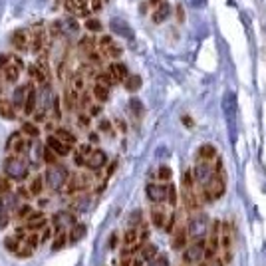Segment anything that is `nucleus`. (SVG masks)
Returning a JSON list of instances; mask_svg holds the SVG:
<instances>
[{"label": "nucleus", "mask_w": 266, "mask_h": 266, "mask_svg": "<svg viewBox=\"0 0 266 266\" xmlns=\"http://www.w3.org/2000/svg\"><path fill=\"white\" fill-rule=\"evenodd\" d=\"M201 189V195H203V201H216L225 195L227 191V173H225V165H223V159H214V175Z\"/></svg>", "instance_id": "obj_1"}, {"label": "nucleus", "mask_w": 266, "mask_h": 266, "mask_svg": "<svg viewBox=\"0 0 266 266\" xmlns=\"http://www.w3.org/2000/svg\"><path fill=\"white\" fill-rule=\"evenodd\" d=\"M151 223L157 229L171 232L173 227H175V209L173 207H165V203L153 205V209H151Z\"/></svg>", "instance_id": "obj_2"}, {"label": "nucleus", "mask_w": 266, "mask_h": 266, "mask_svg": "<svg viewBox=\"0 0 266 266\" xmlns=\"http://www.w3.org/2000/svg\"><path fill=\"white\" fill-rule=\"evenodd\" d=\"M28 173H30V165L20 155H12L4 161V175L10 181H24L28 177Z\"/></svg>", "instance_id": "obj_3"}, {"label": "nucleus", "mask_w": 266, "mask_h": 266, "mask_svg": "<svg viewBox=\"0 0 266 266\" xmlns=\"http://www.w3.org/2000/svg\"><path fill=\"white\" fill-rule=\"evenodd\" d=\"M185 229H187V234H189L191 240H205V236L209 232V219H207V214L201 213V211L191 213V221H189V225Z\"/></svg>", "instance_id": "obj_4"}, {"label": "nucleus", "mask_w": 266, "mask_h": 266, "mask_svg": "<svg viewBox=\"0 0 266 266\" xmlns=\"http://www.w3.org/2000/svg\"><path fill=\"white\" fill-rule=\"evenodd\" d=\"M193 179H195L197 187H203L209 179L214 175V161L197 159V165L193 167Z\"/></svg>", "instance_id": "obj_5"}, {"label": "nucleus", "mask_w": 266, "mask_h": 266, "mask_svg": "<svg viewBox=\"0 0 266 266\" xmlns=\"http://www.w3.org/2000/svg\"><path fill=\"white\" fill-rule=\"evenodd\" d=\"M203 258H205V240L187 243V247L183 249V260H185V264H199Z\"/></svg>", "instance_id": "obj_6"}, {"label": "nucleus", "mask_w": 266, "mask_h": 266, "mask_svg": "<svg viewBox=\"0 0 266 266\" xmlns=\"http://www.w3.org/2000/svg\"><path fill=\"white\" fill-rule=\"evenodd\" d=\"M91 183V177L86 173H80V175H68L66 183H64V191L68 195H76V193H82L86 191Z\"/></svg>", "instance_id": "obj_7"}, {"label": "nucleus", "mask_w": 266, "mask_h": 266, "mask_svg": "<svg viewBox=\"0 0 266 266\" xmlns=\"http://www.w3.org/2000/svg\"><path fill=\"white\" fill-rule=\"evenodd\" d=\"M66 179H68V171L62 167V165H50V169H48V173H46V181H48V185L52 187L54 191H60V189H64V183H66Z\"/></svg>", "instance_id": "obj_8"}, {"label": "nucleus", "mask_w": 266, "mask_h": 266, "mask_svg": "<svg viewBox=\"0 0 266 266\" xmlns=\"http://www.w3.org/2000/svg\"><path fill=\"white\" fill-rule=\"evenodd\" d=\"M167 187H169V183H149L145 187V195L153 205L165 203L167 201Z\"/></svg>", "instance_id": "obj_9"}, {"label": "nucleus", "mask_w": 266, "mask_h": 266, "mask_svg": "<svg viewBox=\"0 0 266 266\" xmlns=\"http://www.w3.org/2000/svg\"><path fill=\"white\" fill-rule=\"evenodd\" d=\"M6 149H8L10 153H14V155H22V153L28 149V143H26V139L22 137V131H14V133L8 137Z\"/></svg>", "instance_id": "obj_10"}, {"label": "nucleus", "mask_w": 266, "mask_h": 266, "mask_svg": "<svg viewBox=\"0 0 266 266\" xmlns=\"http://www.w3.org/2000/svg\"><path fill=\"white\" fill-rule=\"evenodd\" d=\"M46 147H50L58 157H66V155H70L71 153V145L64 143L62 139H58L56 135H50V137L46 139Z\"/></svg>", "instance_id": "obj_11"}, {"label": "nucleus", "mask_w": 266, "mask_h": 266, "mask_svg": "<svg viewBox=\"0 0 266 266\" xmlns=\"http://www.w3.org/2000/svg\"><path fill=\"white\" fill-rule=\"evenodd\" d=\"M46 48V32L44 30H36L30 34L28 40V50L32 54H42V50Z\"/></svg>", "instance_id": "obj_12"}, {"label": "nucleus", "mask_w": 266, "mask_h": 266, "mask_svg": "<svg viewBox=\"0 0 266 266\" xmlns=\"http://www.w3.org/2000/svg\"><path fill=\"white\" fill-rule=\"evenodd\" d=\"M106 161H107L106 153L102 149H91V153H89L88 159H86V167H89L91 171H100V169H104Z\"/></svg>", "instance_id": "obj_13"}, {"label": "nucleus", "mask_w": 266, "mask_h": 266, "mask_svg": "<svg viewBox=\"0 0 266 266\" xmlns=\"http://www.w3.org/2000/svg\"><path fill=\"white\" fill-rule=\"evenodd\" d=\"M173 238H171V247L175 250H183L189 243V234L185 227H173Z\"/></svg>", "instance_id": "obj_14"}, {"label": "nucleus", "mask_w": 266, "mask_h": 266, "mask_svg": "<svg viewBox=\"0 0 266 266\" xmlns=\"http://www.w3.org/2000/svg\"><path fill=\"white\" fill-rule=\"evenodd\" d=\"M46 223H48V221H46V216L40 213V211H32V214L26 219V225H24V227H26L28 231L38 232V231H42V229L46 227Z\"/></svg>", "instance_id": "obj_15"}, {"label": "nucleus", "mask_w": 266, "mask_h": 266, "mask_svg": "<svg viewBox=\"0 0 266 266\" xmlns=\"http://www.w3.org/2000/svg\"><path fill=\"white\" fill-rule=\"evenodd\" d=\"M28 40H30V34L26 30H16L14 34L10 36V44L16 48L18 52L28 50Z\"/></svg>", "instance_id": "obj_16"}, {"label": "nucleus", "mask_w": 266, "mask_h": 266, "mask_svg": "<svg viewBox=\"0 0 266 266\" xmlns=\"http://www.w3.org/2000/svg\"><path fill=\"white\" fill-rule=\"evenodd\" d=\"M36 102H38V93H36L34 86H30L28 91H26V98H24V104H22V109L26 115H32L36 111Z\"/></svg>", "instance_id": "obj_17"}, {"label": "nucleus", "mask_w": 266, "mask_h": 266, "mask_svg": "<svg viewBox=\"0 0 266 266\" xmlns=\"http://www.w3.org/2000/svg\"><path fill=\"white\" fill-rule=\"evenodd\" d=\"M20 68H18L14 62H8L6 66H4V70H2V76H4V82H8V84H16L18 78H20Z\"/></svg>", "instance_id": "obj_18"}, {"label": "nucleus", "mask_w": 266, "mask_h": 266, "mask_svg": "<svg viewBox=\"0 0 266 266\" xmlns=\"http://www.w3.org/2000/svg\"><path fill=\"white\" fill-rule=\"evenodd\" d=\"M107 71L111 74V78L115 80V84H117V82H124L125 78L129 76V71H127V66H125V64H122V62H115V64H111Z\"/></svg>", "instance_id": "obj_19"}, {"label": "nucleus", "mask_w": 266, "mask_h": 266, "mask_svg": "<svg viewBox=\"0 0 266 266\" xmlns=\"http://www.w3.org/2000/svg\"><path fill=\"white\" fill-rule=\"evenodd\" d=\"M18 199H20V197H18L16 193H10V191H8V193H4V195L0 197V207H4L8 213H10V211H16Z\"/></svg>", "instance_id": "obj_20"}, {"label": "nucleus", "mask_w": 266, "mask_h": 266, "mask_svg": "<svg viewBox=\"0 0 266 266\" xmlns=\"http://www.w3.org/2000/svg\"><path fill=\"white\" fill-rule=\"evenodd\" d=\"M197 159H205V161L216 159V149H214V145H209V143L201 145L199 151H197Z\"/></svg>", "instance_id": "obj_21"}, {"label": "nucleus", "mask_w": 266, "mask_h": 266, "mask_svg": "<svg viewBox=\"0 0 266 266\" xmlns=\"http://www.w3.org/2000/svg\"><path fill=\"white\" fill-rule=\"evenodd\" d=\"M0 117H4V119H14L16 117V107L12 106V102H8V100H0Z\"/></svg>", "instance_id": "obj_22"}, {"label": "nucleus", "mask_w": 266, "mask_h": 266, "mask_svg": "<svg viewBox=\"0 0 266 266\" xmlns=\"http://www.w3.org/2000/svg\"><path fill=\"white\" fill-rule=\"evenodd\" d=\"M30 86H32V84H24V86H18V88L14 89V93H12V106L22 107V104H24V98H26V91H28Z\"/></svg>", "instance_id": "obj_23"}, {"label": "nucleus", "mask_w": 266, "mask_h": 266, "mask_svg": "<svg viewBox=\"0 0 266 266\" xmlns=\"http://www.w3.org/2000/svg\"><path fill=\"white\" fill-rule=\"evenodd\" d=\"M78 100H80V93H78V91H74L71 88L66 89V93H64V104H66V109H68V111H74V109L78 107Z\"/></svg>", "instance_id": "obj_24"}, {"label": "nucleus", "mask_w": 266, "mask_h": 266, "mask_svg": "<svg viewBox=\"0 0 266 266\" xmlns=\"http://www.w3.org/2000/svg\"><path fill=\"white\" fill-rule=\"evenodd\" d=\"M91 95L98 100V102H107V98H109V88L107 86H104V84H98L95 82V86H93V89H91Z\"/></svg>", "instance_id": "obj_25"}, {"label": "nucleus", "mask_w": 266, "mask_h": 266, "mask_svg": "<svg viewBox=\"0 0 266 266\" xmlns=\"http://www.w3.org/2000/svg\"><path fill=\"white\" fill-rule=\"evenodd\" d=\"M28 76L34 80L36 84H46V80H48V76L44 74V71L40 70L36 64H32V66H28Z\"/></svg>", "instance_id": "obj_26"}, {"label": "nucleus", "mask_w": 266, "mask_h": 266, "mask_svg": "<svg viewBox=\"0 0 266 266\" xmlns=\"http://www.w3.org/2000/svg\"><path fill=\"white\" fill-rule=\"evenodd\" d=\"M54 135H56L58 139H62L64 143H68V145H71V147L76 145V135H74L71 131H68V129H64V127H58Z\"/></svg>", "instance_id": "obj_27"}, {"label": "nucleus", "mask_w": 266, "mask_h": 266, "mask_svg": "<svg viewBox=\"0 0 266 266\" xmlns=\"http://www.w3.org/2000/svg\"><path fill=\"white\" fill-rule=\"evenodd\" d=\"M20 245H22V240L18 238L16 234H12V236H6V238H4V247H6V250H10L12 254H16L18 249H20Z\"/></svg>", "instance_id": "obj_28"}, {"label": "nucleus", "mask_w": 266, "mask_h": 266, "mask_svg": "<svg viewBox=\"0 0 266 266\" xmlns=\"http://www.w3.org/2000/svg\"><path fill=\"white\" fill-rule=\"evenodd\" d=\"M30 195L32 197H38L40 193H42V189H44V179L42 177H36V179H32L30 181Z\"/></svg>", "instance_id": "obj_29"}, {"label": "nucleus", "mask_w": 266, "mask_h": 266, "mask_svg": "<svg viewBox=\"0 0 266 266\" xmlns=\"http://www.w3.org/2000/svg\"><path fill=\"white\" fill-rule=\"evenodd\" d=\"M74 91H78V93H82L84 88H86V80H84V76L82 74H76L74 78H71V86H70Z\"/></svg>", "instance_id": "obj_30"}, {"label": "nucleus", "mask_w": 266, "mask_h": 266, "mask_svg": "<svg viewBox=\"0 0 266 266\" xmlns=\"http://www.w3.org/2000/svg\"><path fill=\"white\" fill-rule=\"evenodd\" d=\"M22 133L28 135V137H38V135H40V129H38V125L32 124V122H26V124H22Z\"/></svg>", "instance_id": "obj_31"}, {"label": "nucleus", "mask_w": 266, "mask_h": 266, "mask_svg": "<svg viewBox=\"0 0 266 266\" xmlns=\"http://www.w3.org/2000/svg\"><path fill=\"white\" fill-rule=\"evenodd\" d=\"M66 243H68V234H66L64 231H58V234H56V238H54L52 249H54V250L64 249V247H66Z\"/></svg>", "instance_id": "obj_32"}, {"label": "nucleus", "mask_w": 266, "mask_h": 266, "mask_svg": "<svg viewBox=\"0 0 266 266\" xmlns=\"http://www.w3.org/2000/svg\"><path fill=\"white\" fill-rule=\"evenodd\" d=\"M95 80H98V84H104V86H107V88H111V86L115 84V80L111 78V74H109V71H102V74H98V76H95Z\"/></svg>", "instance_id": "obj_33"}, {"label": "nucleus", "mask_w": 266, "mask_h": 266, "mask_svg": "<svg viewBox=\"0 0 266 266\" xmlns=\"http://www.w3.org/2000/svg\"><path fill=\"white\" fill-rule=\"evenodd\" d=\"M124 82H125V88L129 89V91H137V89H139V86H141V80H139L137 76H131V78L127 76Z\"/></svg>", "instance_id": "obj_34"}, {"label": "nucleus", "mask_w": 266, "mask_h": 266, "mask_svg": "<svg viewBox=\"0 0 266 266\" xmlns=\"http://www.w3.org/2000/svg\"><path fill=\"white\" fill-rule=\"evenodd\" d=\"M157 177H159V181H171V177H173V171L167 167V165H161L159 171H157Z\"/></svg>", "instance_id": "obj_35"}, {"label": "nucleus", "mask_w": 266, "mask_h": 266, "mask_svg": "<svg viewBox=\"0 0 266 266\" xmlns=\"http://www.w3.org/2000/svg\"><path fill=\"white\" fill-rule=\"evenodd\" d=\"M30 214H32V207L30 205H22V207L16 209V219H20V221H26Z\"/></svg>", "instance_id": "obj_36"}, {"label": "nucleus", "mask_w": 266, "mask_h": 266, "mask_svg": "<svg viewBox=\"0 0 266 266\" xmlns=\"http://www.w3.org/2000/svg\"><path fill=\"white\" fill-rule=\"evenodd\" d=\"M147 266H169V262H167V256H163V254H155L149 262H147Z\"/></svg>", "instance_id": "obj_37"}, {"label": "nucleus", "mask_w": 266, "mask_h": 266, "mask_svg": "<svg viewBox=\"0 0 266 266\" xmlns=\"http://www.w3.org/2000/svg\"><path fill=\"white\" fill-rule=\"evenodd\" d=\"M84 234H86V227H84V225H76V227H74V231H71L70 240L71 243H76V240H80Z\"/></svg>", "instance_id": "obj_38"}, {"label": "nucleus", "mask_w": 266, "mask_h": 266, "mask_svg": "<svg viewBox=\"0 0 266 266\" xmlns=\"http://www.w3.org/2000/svg\"><path fill=\"white\" fill-rule=\"evenodd\" d=\"M167 14H169V6H167V4L163 2V4H161L159 10H157V12L153 14V20H155V22H163V20L167 18Z\"/></svg>", "instance_id": "obj_39"}, {"label": "nucleus", "mask_w": 266, "mask_h": 266, "mask_svg": "<svg viewBox=\"0 0 266 266\" xmlns=\"http://www.w3.org/2000/svg\"><path fill=\"white\" fill-rule=\"evenodd\" d=\"M44 161H46L48 165H56V163H58V155L54 153L50 147H46V149H44Z\"/></svg>", "instance_id": "obj_40"}, {"label": "nucleus", "mask_w": 266, "mask_h": 266, "mask_svg": "<svg viewBox=\"0 0 266 266\" xmlns=\"http://www.w3.org/2000/svg\"><path fill=\"white\" fill-rule=\"evenodd\" d=\"M199 266H225V264L221 262L219 256H211V258H203V260L199 262Z\"/></svg>", "instance_id": "obj_41"}, {"label": "nucleus", "mask_w": 266, "mask_h": 266, "mask_svg": "<svg viewBox=\"0 0 266 266\" xmlns=\"http://www.w3.org/2000/svg\"><path fill=\"white\" fill-rule=\"evenodd\" d=\"M86 28L91 30V32H100V30H102V24H100V20H95V18H88V20H86Z\"/></svg>", "instance_id": "obj_42"}, {"label": "nucleus", "mask_w": 266, "mask_h": 266, "mask_svg": "<svg viewBox=\"0 0 266 266\" xmlns=\"http://www.w3.org/2000/svg\"><path fill=\"white\" fill-rule=\"evenodd\" d=\"M91 149H93V147H91L89 143H84V145H80V147L76 149V153H78V155H82L84 159H88V155L91 153Z\"/></svg>", "instance_id": "obj_43"}, {"label": "nucleus", "mask_w": 266, "mask_h": 266, "mask_svg": "<svg viewBox=\"0 0 266 266\" xmlns=\"http://www.w3.org/2000/svg\"><path fill=\"white\" fill-rule=\"evenodd\" d=\"M8 191H10V179L4 175V177H0V197Z\"/></svg>", "instance_id": "obj_44"}, {"label": "nucleus", "mask_w": 266, "mask_h": 266, "mask_svg": "<svg viewBox=\"0 0 266 266\" xmlns=\"http://www.w3.org/2000/svg\"><path fill=\"white\" fill-rule=\"evenodd\" d=\"M8 221H10V216H8V211H6L4 207H0V229H4V227L8 225Z\"/></svg>", "instance_id": "obj_45"}, {"label": "nucleus", "mask_w": 266, "mask_h": 266, "mask_svg": "<svg viewBox=\"0 0 266 266\" xmlns=\"http://www.w3.org/2000/svg\"><path fill=\"white\" fill-rule=\"evenodd\" d=\"M42 236H40V245H42V243H48V238H50V236H52V229H50V227H44V229H42Z\"/></svg>", "instance_id": "obj_46"}, {"label": "nucleus", "mask_w": 266, "mask_h": 266, "mask_svg": "<svg viewBox=\"0 0 266 266\" xmlns=\"http://www.w3.org/2000/svg\"><path fill=\"white\" fill-rule=\"evenodd\" d=\"M62 117V111H60V100L54 98V119H60Z\"/></svg>", "instance_id": "obj_47"}, {"label": "nucleus", "mask_w": 266, "mask_h": 266, "mask_svg": "<svg viewBox=\"0 0 266 266\" xmlns=\"http://www.w3.org/2000/svg\"><path fill=\"white\" fill-rule=\"evenodd\" d=\"M64 6H66V10H70V12H78V6H76V0H64Z\"/></svg>", "instance_id": "obj_48"}, {"label": "nucleus", "mask_w": 266, "mask_h": 266, "mask_svg": "<svg viewBox=\"0 0 266 266\" xmlns=\"http://www.w3.org/2000/svg\"><path fill=\"white\" fill-rule=\"evenodd\" d=\"M78 124L82 125V127H88V125H89V115H88V113H80V117H78Z\"/></svg>", "instance_id": "obj_49"}, {"label": "nucleus", "mask_w": 266, "mask_h": 266, "mask_svg": "<svg viewBox=\"0 0 266 266\" xmlns=\"http://www.w3.org/2000/svg\"><path fill=\"white\" fill-rule=\"evenodd\" d=\"M18 197H22V199H32V195H30V189L20 187V189H18Z\"/></svg>", "instance_id": "obj_50"}, {"label": "nucleus", "mask_w": 266, "mask_h": 266, "mask_svg": "<svg viewBox=\"0 0 266 266\" xmlns=\"http://www.w3.org/2000/svg\"><path fill=\"white\" fill-rule=\"evenodd\" d=\"M10 62V56H6V54H0V71L4 70V66Z\"/></svg>", "instance_id": "obj_51"}, {"label": "nucleus", "mask_w": 266, "mask_h": 266, "mask_svg": "<svg viewBox=\"0 0 266 266\" xmlns=\"http://www.w3.org/2000/svg\"><path fill=\"white\" fill-rule=\"evenodd\" d=\"M100 111H102V107L100 106H89V117H95V115H100Z\"/></svg>", "instance_id": "obj_52"}, {"label": "nucleus", "mask_w": 266, "mask_h": 266, "mask_svg": "<svg viewBox=\"0 0 266 266\" xmlns=\"http://www.w3.org/2000/svg\"><path fill=\"white\" fill-rule=\"evenodd\" d=\"M189 4H191V6H203V4H205V0H189Z\"/></svg>", "instance_id": "obj_53"}, {"label": "nucleus", "mask_w": 266, "mask_h": 266, "mask_svg": "<svg viewBox=\"0 0 266 266\" xmlns=\"http://www.w3.org/2000/svg\"><path fill=\"white\" fill-rule=\"evenodd\" d=\"M151 2H153V4H159L161 0H151Z\"/></svg>", "instance_id": "obj_54"}]
</instances>
